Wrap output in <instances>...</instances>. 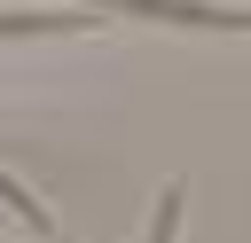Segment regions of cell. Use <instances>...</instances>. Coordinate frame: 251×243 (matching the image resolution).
<instances>
[{
  "label": "cell",
  "mask_w": 251,
  "mask_h": 243,
  "mask_svg": "<svg viewBox=\"0 0 251 243\" xmlns=\"http://www.w3.org/2000/svg\"><path fill=\"white\" fill-rule=\"evenodd\" d=\"M0 204H8V212H16V219H24V227H39V235H47V227H55V212H47V204H39V196H31V188H24V180H16V172H0Z\"/></svg>",
  "instance_id": "3"
},
{
  "label": "cell",
  "mask_w": 251,
  "mask_h": 243,
  "mask_svg": "<svg viewBox=\"0 0 251 243\" xmlns=\"http://www.w3.org/2000/svg\"><path fill=\"white\" fill-rule=\"evenodd\" d=\"M86 8H126V16H149V24H204V31H243V8H220V0H86Z\"/></svg>",
  "instance_id": "1"
},
{
  "label": "cell",
  "mask_w": 251,
  "mask_h": 243,
  "mask_svg": "<svg viewBox=\"0 0 251 243\" xmlns=\"http://www.w3.org/2000/svg\"><path fill=\"white\" fill-rule=\"evenodd\" d=\"M173 227H180V188H165V196H157V219H149V243H173Z\"/></svg>",
  "instance_id": "4"
},
{
  "label": "cell",
  "mask_w": 251,
  "mask_h": 243,
  "mask_svg": "<svg viewBox=\"0 0 251 243\" xmlns=\"http://www.w3.org/2000/svg\"><path fill=\"white\" fill-rule=\"evenodd\" d=\"M94 16H31V8H0V39H24V31H86Z\"/></svg>",
  "instance_id": "2"
}]
</instances>
